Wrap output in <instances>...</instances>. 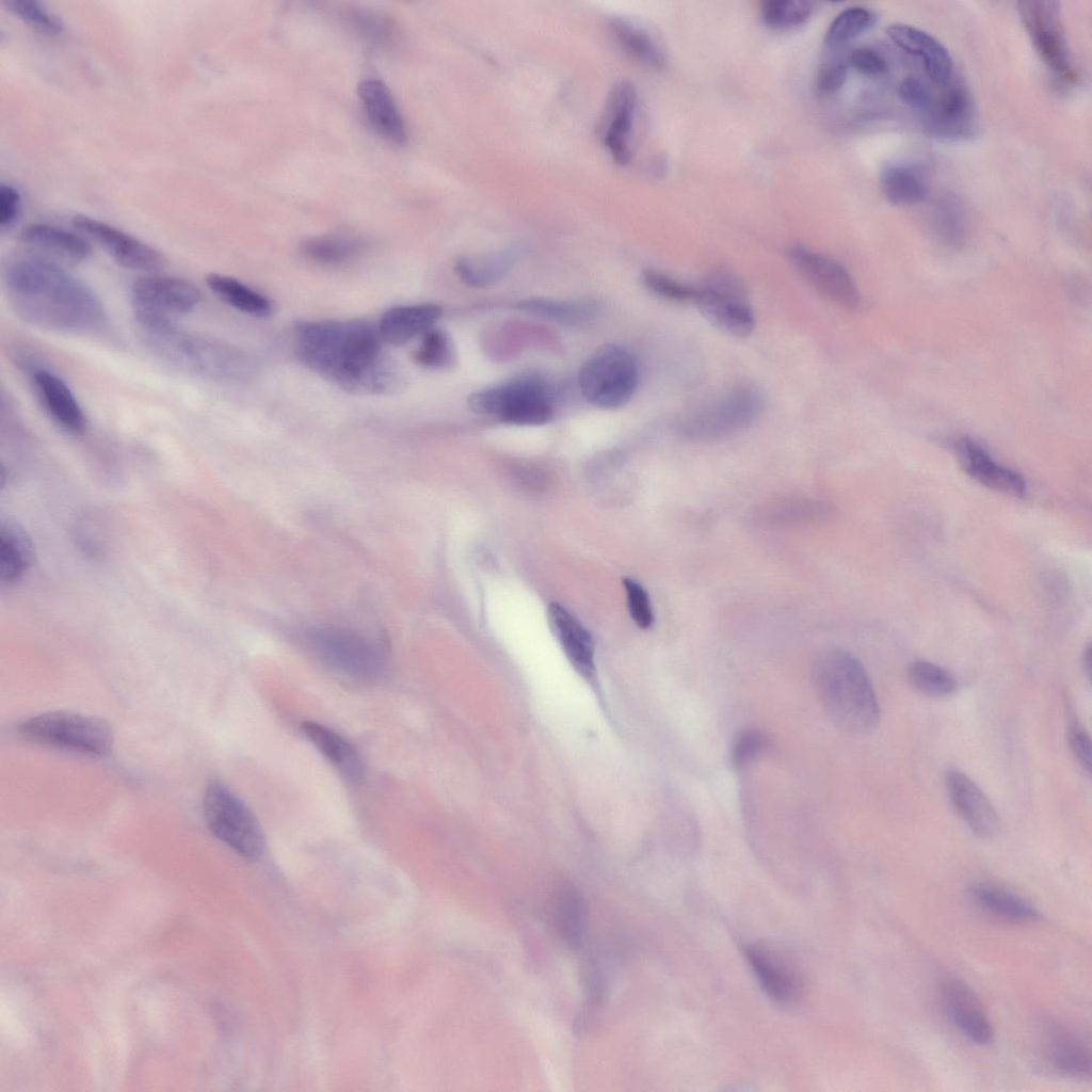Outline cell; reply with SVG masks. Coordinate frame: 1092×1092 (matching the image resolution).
I'll return each mask as SVG.
<instances>
[{
  "label": "cell",
  "instance_id": "obj_1",
  "mask_svg": "<svg viewBox=\"0 0 1092 1092\" xmlns=\"http://www.w3.org/2000/svg\"><path fill=\"white\" fill-rule=\"evenodd\" d=\"M300 360L355 395H394L405 388L402 368L383 350L379 328L366 320H301L294 324Z\"/></svg>",
  "mask_w": 1092,
  "mask_h": 1092
},
{
  "label": "cell",
  "instance_id": "obj_2",
  "mask_svg": "<svg viewBox=\"0 0 1092 1092\" xmlns=\"http://www.w3.org/2000/svg\"><path fill=\"white\" fill-rule=\"evenodd\" d=\"M3 279L14 310L32 325L89 333L107 321L97 294L53 260L39 255L17 258L5 268Z\"/></svg>",
  "mask_w": 1092,
  "mask_h": 1092
},
{
  "label": "cell",
  "instance_id": "obj_3",
  "mask_svg": "<svg viewBox=\"0 0 1092 1092\" xmlns=\"http://www.w3.org/2000/svg\"><path fill=\"white\" fill-rule=\"evenodd\" d=\"M817 694L832 722L852 734L873 730L880 722V706L869 676L861 661L842 648L821 652L814 665Z\"/></svg>",
  "mask_w": 1092,
  "mask_h": 1092
},
{
  "label": "cell",
  "instance_id": "obj_4",
  "mask_svg": "<svg viewBox=\"0 0 1092 1092\" xmlns=\"http://www.w3.org/2000/svg\"><path fill=\"white\" fill-rule=\"evenodd\" d=\"M150 350L174 367L226 385H245L259 372L254 356L224 340L181 331L177 325L144 332Z\"/></svg>",
  "mask_w": 1092,
  "mask_h": 1092
},
{
  "label": "cell",
  "instance_id": "obj_5",
  "mask_svg": "<svg viewBox=\"0 0 1092 1092\" xmlns=\"http://www.w3.org/2000/svg\"><path fill=\"white\" fill-rule=\"evenodd\" d=\"M762 408L761 392L753 385L739 384L686 414L678 432L688 441H718L748 428Z\"/></svg>",
  "mask_w": 1092,
  "mask_h": 1092
},
{
  "label": "cell",
  "instance_id": "obj_6",
  "mask_svg": "<svg viewBox=\"0 0 1092 1092\" xmlns=\"http://www.w3.org/2000/svg\"><path fill=\"white\" fill-rule=\"evenodd\" d=\"M17 730L33 742L92 756H105L113 745V734L105 720L70 711L33 716L19 723Z\"/></svg>",
  "mask_w": 1092,
  "mask_h": 1092
},
{
  "label": "cell",
  "instance_id": "obj_7",
  "mask_svg": "<svg viewBox=\"0 0 1092 1092\" xmlns=\"http://www.w3.org/2000/svg\"><path fill=\"white\" fill-rule=\"evenodd\" d=\"M468 406L477 414L516 425L544 424L553 415L549 389L535 376H519L477 390L468 397Z\"/></svg>",
  "mask_w": 1092,
  "mask_h": 1092
},
{
  "label": "cell",
  "instance_id": "obj_8",
  "mask_svg": "<svg viewBox=\"0 0 1092 1092\" xmlns=\"http://www.w3.org/2000/svg\"><path fill=\"white\" fill-rule=\"evenodd\" d=\"M578 382L582 396L594 406L605 410L621 407L638 387V362L622 346H603L581 366Z\"/></svg>",
  "mask_w": 1092,
  "mask_h": 1092
},
{
  "label": "cell",
  "instance_id": "obj_9",
  "mask_svg": "<svg viewBox=\"0 0 1092 1092\" xmlns=\"http://www.w3.org/2000/svg\"><path fill=\"white\" fill-rule=\"evenodd\" d=\"M203 814L213 835L240 855L259 858L264 851V836L248 806L225 784L211 781L204 792Z\"/></svg>",
  "mask_w": 1092,
  "mask_h": 1092
},
{
  "label": "cell",
  "instance_id": "obj_10",
  "mask_svg": "<svg viewBox=\"0 0 1092 1092\" xmlns=\"http://www.w3.org/2000/svg\"><path fill=\"white\" fill-rule=\"evenodd\" d=\"M199 289L191 282L166 275H147L131 286V306L144 332L176 325V318L197 306Z\"/></svg>",
  "mask_w": 1092,
  "mask_h": 1092
},
{
  "label": "cell",
  "instance_id": "obj_11",
  "mask_svg": "<svg viewBox=\"0 0 1092 1092\" xmlns=\"http://www.w3.org/2000/svg\"><path fill=\"white\" fill-rule=\"evenodd\" d=\"M307 639L327 665L348 676L371 679L385 669L387 655L384 645L359 631L325 626L309 630Z\"/></svg>",
  "mask_w": 1092,
  "mask_h": 1092
},
{
  "label": "cell",
  "instance_id": "obj_12",
  "mask_svg": "<svg viewBox=\"0 0 1092 1092\" xmlns=\"http://www.w3.org/2000/svg\"><path fill=\"white\" fill-rule=\"evenodd\" d=\"M1018 12L1046 66L1062 81L1076 83L1078 73L1069 49L1057 1H1019Z\"/></svg>",
  "mask_w": 1092,
  "mask_h": 1092
},
{
  "label": "cell",
  "instance_id": "obj_13",
  "mask_svg": "<svg viewBox=\"0 0 1092 1092\" xmlns=\"http://www.w3.org/2000/svg\"><path fill=\"white\" fill-rule=\"evenodd\" d=\"M718 328L736 337L748 336L755 317L741 283L728 272H714L696 285L693 302Z\"/></svg>",
  "mask_w": 1092,
  "mask_h": 1092
},
{
  "label": "cell",
  "instance_id": "obj_14",
  "mask_svg": "<svg viewBox=\"0 0 1092 1092\" xmlns=\"http://www.w3.org/2000/svg\"><path fill=\"white\" fill-rule=\"evenodd\" d=\"M787 256L798 273L826 300L848 310L860 307L857 286L839 262L802 244L790 245Z\"/></svg>",
  "mask_w": 1092,
  "mask_h": 1092
},
{
  "label": "cell",
  "instance_id": "obj_15",
  "mask_svg": "<svg viewBox=\"0 0 1092 1092\" xmlns=\"http://www.w3.org/2000/svg\"><path fill=\"white\" fill-rule=\"evenodd\" d=\"M73 225L124 268L157 272L166 264V258L158 250L106 222L78 214L74 216Z\"/></svg>",
  "mask_w": 1092,
  "mask_h": 1092
},
{
  "label": "cell",
  "instance_id": "obj_16",
  "mask_svg": "<svg viewBox=\"0 0 1092 1092\" xmlns=\"http://www.w3.org/2000/svg\"><path fill=\"white\" fill-rule=\"evenodd\" d=\"M945 786L954 810L973 833L986 839L999 833L1000 820L996 809L969 776L956 769L948 770Z\"/></svg>",
  "mask_w": 1092,
  "mask_h": 1092
},
{
  "label": "cell",
  "instance_id": "obj_17",
  "mask_svg": "<svg viewBox=\"0 0 1092 1092\" xmlns=\"http://www.w3.org/2000/svg\"><path fill=\"white\" fill-rule=\"evenodd\" d=\"M940 996L950 1022L969 1041L984 1045L994 1038V1029L975 992L964 981L949 977L942 981Z\"/></svg>",
  "mask_w": 1092,
  "mask_h": 1092
},
{
  "label": "cell",
  "instance_id": "obj_18",
  "mask_svg": "<svg viewBox=\"0 0 1092 1092\" xmlns=\"http://www.w3.org/2000/svg\"><path fill=\"white\" fill-rule=\"evenodd\" d=\"M954 452L962 469L979 484L1003 495L1023 498L1027 493L1024 477L997 463L991 454L970 438H960Z\"/></svg>",
  "mask_w": 1092,
  "mask_h": 1092
},
{
  "label": "cell",
  "instance_id": "obj_19",
  "mask_svg": "<svg viewBox=\"0 0 1092 1092\" xmlns=\"http://www.w3.org/2000/svg\"><path fill=\"white\" fill-rule=\"evenodd\" d=\"M637 107V92L627 81L616 83L606 105L601 138L613 160L625 164L631 156V134Z\"/></svg>",
  "mask_w": 1092,
  "mask_h": 1092
},
{
  "label": "cell",
  "instance_id": "obj_20",
  "mask_svg": "<svg viewBox=\"0 0 1092 1092\" xmlns=\"http://www.w3.org/2000/svg\"><path fill=\"white\" fill-rule=\"evenodd\" d=\"M886 35L901 50L920 59L928 78L938 86L952 80V60L948 50L932 35L905 23H894Z\"/></svg>",
  "mask_w": 1092,
  "mask_h": 1092
},
{
  "label": "cell",
  "instance_id": "obj_21",
  "mask_svg": "<svg viewBox=\"0 0 1092 1092\" xmlns=\"http://www.w3.org/2000/svg\"><path fill=\"white\" fill-rule=\"evenodd\" d=\"M30 376L42 405L52 420L69 433H82L86 418L67 384L59 375L42 367H32Z\"/></svg>",
  "mask_w": 1092,
  "mask_h": 1092
},
{
  "label": "cell",
  "instance_id": "obj_22",
  "mask_svg": "<svg viewBox=\"0 0 1092 1092\" xmlns=\"http://www.w3.org/2000/svg\"><path fill=\"white\" fill-rule=\"evenodd\" d=\"M550 628L565 656L584 678L595 675L594 642L588 629L568 610L557 603L547 609Z\"/></svg>",
  "mask_w": 1092,
  "mask_h": 1092
},
{
  "label": "cell",
  "instance_id": "obj_23",
  "mask_svg": "<svg viewBox=\"0 0 1092 1092\" xmlns=\"http://www.w3.org/2000/svg\"><path fill=\"white\" fill-rule=\"evenodd\" d=\"M357 94L373 129L394 144L406 143V127L387 85L379 79H365L358 84Z\"/></svg>",
  "mask_w": 1092,
  "mask_h": 1092
},
{
  "label": "cell",
  "instance_id": "obj_24",
  "mask_svg": "<svg viewBox=\"0 0 1092 1092\" xmlns=\"http://www.w3.org/2000/svg\"><path fill=\"white\" fill-rule=\"evenodd\" d=\"M1045 1058L1050 1067L1065 1076H1091L1092 1058L1089 1043L1081 1034L1063 1025L1051 1026L1044 1044Z\"/></svg>",
  "mask_w": 1092,
  "mask_h": 1092
},
{
  "label": "cell",
  "instance_id": "obj_25",
  "mask_svg": "<svg viewBox=\"0 0 1092 1092\" xmlns=\"http://www.w3.org/2000/svg\"><path fill=\"white\" fill-rule=\"evenodd\" d=\"M746 959L764 991L782 1005H790L801 995L802 984L796 970L768 949L748 947Z\"/></svg>",
  "mask_w": 1092,
  "mask_h": 1092
},
{
  "label": "cell",
  "instance_id": "obj_26",
  "mask_svg": "<svg viewBox=\"0 0 1092 1092\" xmlns=\"http://www.w3.org/2000/svg\"><path fill=\"white\" fill-rule=\"evenodd\" d=\"M927 111L929 127L944 138H964L971 133L974 110L967 90L960 83L946 85Z\"/></svg>",
  "mask_w": 1092,
  "mask_h": 1092
},
{
  "label": "cell",
  "instance_id": "obj_27",
  "mask_svg": "<svg viewBox=\"0 0 1092 1092\" xmlns=\"http://www.w3.org/2000/svg\"><path fill=\"white\" fill-rule=\"evenodd\" d=\"M20 241L47 259L55 258L67 262H80L91 255L89 242L75 232L43 223L25 226L19 234Z\"/></svg>",
  "mask_w": 1092,
  "mask_h": 1092
},
{
  "label": "cell",
  "instance_id": "obj_28",
  "mask_svg": "<svg viewBox=\"0 0 1092 1092\" xmlns=\"http://www.w3.org/2000/svg\"><path fill=\"white\" fill-rule=\"evenodd\" d=\"M440 316L436 304L398 305L382 315L378 328L383 342L402 346L434 327Z\"/></svg>",
  "mask_w": 1092,
  "mask_h": 1092
},
{
  "label": "cell",
  "instance_id": "obj_29",
  "mask_svg": "<svg viewBox=\"0 0 1092 1092\" xmlns=\"http://www.w3.org/2000/svg\"><path fill=\"white\" fill-rule=\"evenodd\" d=\"M303 736L349 781H360L364 774L362 760L353 748L339 734L314 721L301 724Z\"/></svg>",
  "mask_w": 1092,
  "mask_h": 1092
},
{
  "label": "cell",
  "instance_id": "obj_30",
  "mask_svg": "<svg viewBox=\"0 0 1092 1092\" xmlns=\"http://www.w3.org/2000/svg\"><path fill=\"white\" fill-rule=\"evenodd\" d=\"M969 894L984 911L1003 919L1027 921L1040 915L1029 901L993 883H976L970 886Z\"/></svg>",
  "mask_w": 1092,
  "mask_h": 1092
},
{
  "label": "cell",
  "instance_id": "obj_31",
  "mask_svg": "<svg viewBox=\"0 0 1092 1092\" xmlns=\"http://www.w3.org/2000/svg\"><path fill=\"white\" fill-rule=\"evenodd\" d=\"M206 284L220 300L241 312L256 318H268L273 312L270 299L231 276L210 273Z\"/></svg>",
  "mask_w": 1092,
  "mask_h": 1092
},
{
  "label": "cell",
  "instance_id": "obj_32",
  "mask_svg": "<svg viewBox=\"0 0 1092 1092\" xmlns=\"http://www.w3.org/2000/svg\"><path fill=\"white\" fill-rule=\"evenodd\" d=\"M610 28L622 48L633 59L653 68L665 65L667 55L661 43L646 28L625 18H613Z\"/></svg>",
  "mask_w": 1092,
  "mask_h": 1092
},
{
  "label": "cell",
  "instance_id": "obj_33",
  "mask_svg": "<svg viewBox=\"0 0 1092 1092\" xmlns=\"http://www.w3.org/2000/svg\"><path fill=\"white\" fill-rule=\"evenodd\" d=\"M368 243L362 236L346 232L327 234L302 242L301 251L310 260L338 266L359 256Z\"/></svg>",
  "mask_w": 1092,
  "mask_h": 1092
},
{
  "label": "cell",
  "instance_id": "obj_34",
  "mask_svg": "<svg viewBox=\"0 0 1092 1092\" xmlns=\"http://www.w3.org/2000/svg\"><path fill=\"white\" fill-rule=\"evenodd\" d=\"M33 560V548L26 532L15 523L1 524L0 578L2 584H13L28 571Z\"/></svg>",
  "mask_w": 1092,
  "mask_h": 1092
},
{
  "label": "cell",
  "instance_id": "obj_35",
  "mask_svg": "<svg viewBox=\"0 0 1092 1092\" xmlns=\"http://www.w3.org/2000/svg\"><path fill=\"white\" fill-rule=\"evenodd\" d=\"M880 183L883 194L894 205H914L928 196L924 175L910 164H887L881 172Z\"/></svg>",
  "mask_w": 1092,
  "mask_h": 1092
},
{
  "label": "cell",
  "instance_id": "obj_36",
  "mask_svg": "<svg viewBox=\"0 0 1092 1092\" xmlns=\"http://www.w3.org/2000/svg\"><path fill=\"white\" fill-rule=\"evenodd\" d=\"M512 258L507 253L460 258L454 271L460 279L470 287L482 288L496 284L511 268Z\"/></svg>",
  "mask_w": 1092,
  "mask_h": 1092
},
{
  "label": "cell",
  "instance_id": "obj_37",
  "mask_svg": "<svg viewBox=\"0 0 1092 1092\" xmlns=\"http://www.w3.org/2000/svg\"><path fill=\"white\" fill-rule=\"evenodd\" d=\"M526 312L562 324L575 325L589 321L596 312L591 303L566 302L533 298L517 304Z\"/></svg>",
  "mask_w": 1092,
  "mask_h": 1092
},
{
  "label": "cell",
  "instance_id": "obj_38",
  "mask_svg": "<svg viewBox=\"0 0 1092 1092\" xmlns=\"http://www.w3.org/2000/svg\"><path fill=\"white\" fill-rule=\"evenodd\" d=\"M910 685L919 693L946 698L958 690V681L946 669L927 660H914L906 671Z\"/></svg>",
  "mask_w": 1092,
  "mask_h": 1092
},
{
  "label": "cell",
  "instance_id": "obj_39",
  "mask_svg": "<svg viewBox=\"0 0 1092 1092\" xmlns=\"http://www.w3.org/2000/svg\"><path fill=\"white\" fill-rule=\"evenodd\" d=\"M555 922L567 944L579 945L584 926V903L579 893L571 886H563L556 895Z\"/></svg>",
  "mask_w": 1092,
  "mask_h": 1092
},
{
  "label": "cell",
  "instance_id": "obj_40",
  "mask_svg": "<svg viewBox=\"0 0 1092 1092\" xmlns=\"http://www.w3.org/2000/svg\"><path fill=\"white\" fill-rule=\"evenodd\" d=\"M876 22L874 14L863 6L841 11L830 23L825 35L826 47L836 49L866 33Z\"/></svg>",
  "mask_w": 1092,
  "mask_h": 1092
},
{
  "label": "cell",
  "instance_id": "obj_41",
  "mask_svg": "<svg viewBox=\"0 0 1092 1092\" xmlns=\"http://www.w3.org/2000/svg\"><path fill=\"white\" fill-rule=\"evenodd\" d=\"M765 25L775 30H788L805 23L813 13V3L803 0H768L760 5Z\"/></svg>",
  "mask_w": 1092,
  "mask_h": 1092
},
{
  "label": "cell",
  "instance_id": "obj_42",
  "mask_svg": "<svg viewBox=\"0 0 1092 1092\" xmlns=\"http://www.w3.org/2000/svg\"><path fill=\"white\" fill-rule=\"evenodd\" d=\"M415 360L430 369H445L454 362V350L449 335L436 327H432L421 336L420 343L415 351Z\"/></svg>",
  "mask_w": 1092,
  "mask_h": 1092
},
{
  "label": "cell",
  "instance_id": "obj_43",
  "mask_svg": "<svg viewBox=\"0 0 1092 1092\" xmlns=\"http://www.w3.org/2000/svg\"><path fill=\"white\" fill-rule=\"evenodd\" d=\"M5 7L39 32L55 35L64 30L63 20L35 0H5Z\"/></svg>",
  "mask_w": 1092,
  "mask_h": 1092
},
{
  "label": "cell",
  "instance_id": "obj_44",
  "mask_svg": "<svg viewBox=\"0 0 1092 1092\" xmlns=\"http://www.w3.org/2000/svg\"><path fill=\"white\" fill-rule=\"evenodd\" d=\"M936 235L947 244L958 245L965 237V219L958 202L947 197L936 205L933 218Z\"/></svg>",
  "mask_w": 1092,
  "mask_h": 1092
},
{
  "label": "cell",
  "instance_id": "obj_45",
  "mask_svg": "<svg viewBox=\"0 0 1092 1092\" xmlns=\"http://www.w3.org/2000/svg\"><path fill=\"white\" fill-rule=\"evenodd\" d=\"M642 280L651 292L664 300L675 303L694 302L696 285L681 283L656 270H645Z\"/></svg>",
  "mask_w": 1092,
  "mask_h": 1092
},
{
  "label": "cell",
  "instance_id": "obj_46",
  "mask_svg": "<svg viewBox=\"0 0 1092 1092\" xmlns=\"http://www.w3.org/2000/svg\"><path fill=\"white\" fill-rule=\"evenodd\" d=\"M772 521H797L826 513L823 502L809 499H785L770 504L766 512Z\"/></svg>",
  "mask_w": 1092,
  "mask_h": 1092
},
{
  "label": "cell",
  "instance_id": "obj_47",
  "mask_svg": "<svg viewBox=\"0 0 1092 1092\" xmlns=\"http://www.w3.org/2000/svg\"><path fill=\"white\" fill-rule=\"evenodd\" d=\"M767 745L768 738L761 730L756 728L742 730L732 745V765L737 770L744 769L765 752Z\"/></svg>",
  "mask_w": 1092,
  "mask_h": 1092
},
{
  "label": "cell",
  "instance_id": "obj_48",
  "mask_svg": "<svg viewBox=\"0 0 1092 1092\" xmlns=\"http://www.w3.org/2000/svg\"><path fill=\"white\" fill-rule=\"evenodd\" d=\"M623 584L632 620L641 628L651 627L654 623V613L648 593L632 578H624Z\"/></svg>",
  "mask_w": 1092,
  "mask_h": 1092
},
{
  "label": "cell",
  "instance_id": "obj_49",
  "mask_svg": "<svg viewBox=\"0 0 1092 1092\" xmlns=\"http://www.w3.org/2000/svg\"><path fill=\"white\" fill-rule=\"evenodd\" d=\"M848 66V60L841 57L825 61L817 74V89L824 94L837 92L847 80Z\"/></svg>",
  "mask_w": 1092,
  "mask_h": 1092
},
{
  "label": "cell",
  "instance_id": "obj_50",
  "mask_svg": "<svg viewBox=\"0 0 1092 1092\" xmlns=\"http://www.w3.org/2000/svg\"><path fill=\"white\" fill-rule=\"evenodd\" d=\"M898 94L900 99L909 107L927 112L934 100L929 87L916 77H905L901 80Z\"/></svg>",
  "mask_w": 1092,
  "mask_h": 1092
},
{
  "label": "cell",
  "instance_id": "obj_51",
  "mask_svg": "<svg viewBox=\"0 0 1092 1092\" xmlns=\"http://www.w3.org/2000/svg\"><path fill=\"white\" fill-rule=\"evenodd\" d=\"M847 60L850 66L867 77H881L888 69L885 59L876 50L867 47L854 49Z\"/></svg>",
  "mask_w": 1092,
  "mask_h": 1092
},
{
  "label": "cell",
  "instance_id": "obj_52",
  "mask_svg": "<svg viewBox=\"0 0 1092 1092\" xmlns=\"http://www.w3.org/2000/svg\"><path fill=\"white\" fill-rule=\"evenodd\" d=\"M1069 745L1077 764L1087 773L1091 771V739L1086 729L1073 722L1069 728Z\"/></svg>",
  "mask_w": 1092,
  "mask_h": 1092
},
{
  "label": "cell",
  "instance_id": "obj_53",
  "mask_svg": "<svg viewBox=\"0 0 1092 1092\" xmlns=\"http://www.w3.org/2000/svg\"><path fill=\"white\" fill-rule=\"evenodd\" d=\"M21 210L19 191L11 183L0 186V227L11 228L17 221Z\"/></svg>",
  "mask_w": 1092,
  "mask_h": 1092
},
{
  "label": "cell",
  "instance_id": "obj_54",
  "mask_svg": "<svg viewBox=\"0 0 1092 1092\" xmlns=\"http://www.w3.org/2000/svg\"><path fill=\"white\" fill-rule=\"evenodd\" d=\"M357 27L371 38L382 39L387 34L386 25L369 13L358 12L352 15Z\"/></svg>",
  "mask_w": 1092,
  "mask_h": 1092
},
{
  "label": "cell",
  "instance_id": "obj_55",
  "mask_svg": "<svg viewBox=\"0 0 1092 1092\" xmlns=\"http://www.w3.org/2000/svg\"><path fill=\"white\" fill-rule=\"evenodd\" d=\"M1082 668L1086 671L1088 677H1090V673H1091V646H1090V644H1088L1085 647V649H1083V654H1082Z\"/></svg>",
  "mask_w": 1092,
  "mask_h": 1092
}]
</instances>
